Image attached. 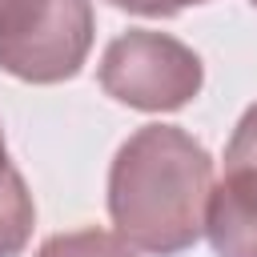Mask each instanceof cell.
Here are the masks:
<instances>
[{
    "label": "cell",
    "instance_id": "6da1fadb",
    "mask_svg": "<svg viewBox=\"0 0 257 257\" xmlns=\"http://www.w3.org/2000/svg\"><path fill=\"white\" fill-rule=\"evenodd\" d=\"M213 157L177 124L137 128L108 169V217L116 237L153 257H177L205 233Z\"/></svg>",
    "mask_w": 257,
    "mask_h": 257
},
{
    "label": "cell",
    "instance_id": "7a4b0ae2",
    "mask_svg": "<svg viewBox=\"0 0 257 257\" xmlns=\"http://www.w3.org/2000/svg\"><path fill=\"white\" fill-rule=\"evenodd\" d=\"M92 48L88 0H0V68L28 84L72 80Z\"/></svg>",
    "mask_w": 257,
    "mask_h": 257
},
{
    "label": "cell",
    "instance_id": "3957f363",
    "mask_svg": "<svg viewBox=\"0 0 257 257\" xmlns=\"http://www.w3.org/2000/svg\"><path fill=\"white\" fill-rule=\"evenodd\" d=\"M205 84L201 56L177 36L153 28L120 32L100 56V88L141 112L185 108Z\"/></svg>",
    "mask_w": 257,
    "mask_h": 257
},
{
    "label": "cell",
    "instance_id": "277c9868",
    "mask_svg": "<svg viewBox=\"0 0 257 257\" xmlns=\"http://www.w3.org/2000/svg\"><path fill=\"white\" fill-rule=\"evenodd\" d=\"M205 237L217 257H257V173L225 169L205 205Z\"/></svg>",
    "mask_w": 257,
    "mask_h": 257
},
{
    "label": "cell",
    "instance_id": "5b68a950",
    "mask_svg": "<svg viewBox=\"0 0 257 257\" xmlns=\"http://www.w3.org/2000/svg\"><path fill=\"white\" fill-rule=\"evenodd\" d=\"M32 225H36L32 193H28L24 177L16 173V165L8 161L4 133H0V257L24 253V245L32 237Z\"/></svg>",
    "mask_w": 257,
    "mask_h": 257
},
{
    "label": "cell",
    "instance_id": "8992f818",
    "mask_svg": "<svg viewBox=\"0 0 257 257\" xmlns=\"http://www.w3.org/2000/svg\"><path fill=\"white\" fill-rule=\"evenodd\" d=\"M36 257H137V253H133V245H124L116 233L76 229V233H56V237H48Z\"/></svg>",
    "mask_w": 257,
    "mask_h": 257
},
{
    "label": "cell",
    "instance_id": "52a82bcc",
    "mask_svg": "<svg viewBox=\"0 0 257 257\" xmlns=\"http://www.w3.org/2000/svg\"><path fill=\"white\" fill-rule=\"evenodd\" d=\"M225 169H249V173H257V104H249L245 116L233 128V137L225 145Z\"/></svg>",
    "mask_w": 257,
    "mask_h": 257
},
{
    "label": "cell",
    "instance_id": "ba28073f",
    "mask_svg": "<svg viewBox=\"0 0 257 257\" xmlns=\"http://www.w3.org/2000/svg\"><path fill=\"white\" fill-rule=\"evenodd\" d=\"M124 12H137V16H177L181 8H193V4H209V0H108Z\"/></svg>",
    "mask_w": 257,
    "mask_h": 257
},
{
    "label": "cell",
    "instance_id": "9c48e42d",
    "mask_svg": "<svg viewBox=\"0 0 257 257\" xmlns=\"http://www.w3.org/2000/svg\"><path fill=\"white\" fill-rule=\"evenodd\" d=\"M249 4H253V8H257V0H249Z\"/></svg>",
    "mask_w": 257,
    "mask_h": 257
}]
</instances>
